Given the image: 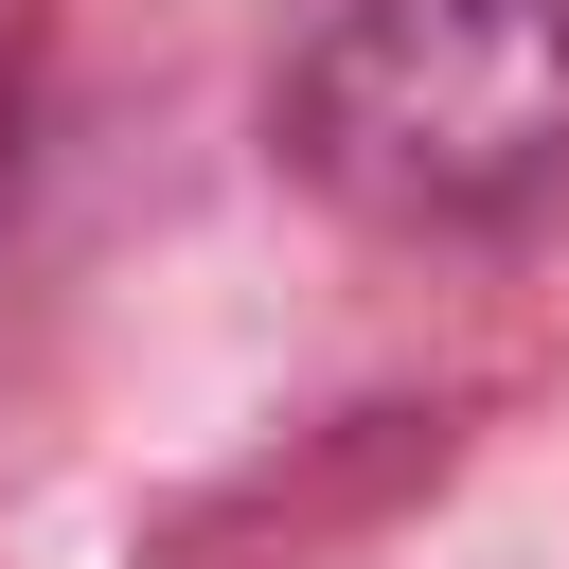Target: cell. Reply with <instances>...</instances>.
I'll return each mask as SVG.
<instances>
[{"label":"cell","instance_id":"1","mask_svg":"<svg viewBox=\"0 0 569 569\" xmlns=\"http://www.w3.org/2000/svg\"><path fill=\"white\" fill-rule=\"evenodd\" d=\"M284 160L391 231L551 196L569 178V0H338L284 71Z\"/></svg>","mask_w":569,"mask_h":569}]
</instances>
